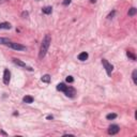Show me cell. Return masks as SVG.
<instances>
[{
    "label": "cell",
    "instance_id": "obj_1",
    "mask_svg": "<svg viewBox=\"0 0 137 137\" xmlns=\"http://www.w3.org/2000/svg\"><path fill=\"white\" fill-rule=\"evenodd\" d=\"M50 43H52V37L49 34H46L44 37L42 41V44H41V48H40V54H39V58L40 59H43L46 55V53L48 52V48L50 46Z\"/></svg>",
    "mask_w": 137,
    "mask_h": 137
},
{
    "label": "cell",
    "instance_id": "obj_2",
    "mask_svg": "<svg viewBox=\"0 0 137 137\" xmlns=\"http://www.w3.org/2000/svg\"><path fill=\"white\" fill-rule=\"evenodd\" d=\"M7 46H9V47H11V48H13V49H15V50H26V49H27V47H26V46H24V45L19 44V43H13V42H10L9 44L7 45Z\"/></svg>",
    "mask_w": 137,
    "mask_h": 137
},
{
    "label": "cell",
    "instance_id": "obj_3",
    "mask_svg": "<svg viewBox=\"0 0 137 137\" xmlns=\"http://www.w3.org/2000/svg\"><path fill=\"white\" fill-rule=\"evenodd\" d=\"M102 63H103V65H104V68H105V70H106L107 74L111 75V72H112V70H114V66H112L111 64L106 60V59H102Z\"/></svg>",
    "mask_w": 137,
    "mask_h": 137
},
{
    "label": "cell",
    "instance_id": "obj_4",
    "mask_svg": "<svg viewBox=\"0 0 137 137\" xmlns=\"http://www.w3.org/2000/svg\"><path fill=\"white\" fill-rule=\"evenodd\" d=\"M64 94H65L66 96H69V98H74L75 94H76V91H75V89L73 87H70V86H66L65 90L63 91Z\"/></svg>",
    "mask_w": 137,
    "mask_h": 137
},
{
    "label": "cell",
    "instance_id": "obj_5",
    "mask_svg": "<svg viewBox=\"0 0 137 137\" xmlns=\"http://www.w3.org/2000/svg\"><path fill=\"white\" fill-rule=\"evenodd\" d=\"M13 62H14V63L16 64V65L21 66V68H25L26 70H28V71H33V69L30 68V66H28L25 62H23V61L19 60V59H16V58H14V59H13Z\"/></svg>",
    "mask_w": 137,
    "mask_h": 137
},
{
    "label": "cell",
    "instance_id": "obj_6",
    "mask_svg": "<svg viewBox=\"0 0 137 137\" xmlns=\"http://www.w3.org/2000/svg\"><path fill=\"white\" fill-rule=\"evenodd\" d=\"M10 79H11V72L8 69H5L4 72H3V84L4 85H9L10 84Z\"/></svg>",
    "mask_w": 137,
    "mask_h": 137
},
{
    "label": "cell",
    "instance_id": "obj_7",
    "mask_svg": "<svg viewBox=\"0 0 137 137\" xmlns=\"http://www.w3.org/2000/svg\"><path fill=\"white\" fill-rule=\"evenodd\" d=\"M119 131H120V128L117 124H112L108 128V134L109 135H116L117 133H119Z\"/></svg>",
    "mask_w": 137,
    "mask_h": 137
},
{
    "label": "cell",
    "instance_id": "obj_8",
    "mask_svg": "<svg viewBox=\"0 0 137 137\" xmlns=\"http://www.w3.org/2000/svg\"><path fill=\"white\" fill-rule=\"evenodd\" d=\"M88 57H89L88 53H86V52L80 53L79 55H78V60H80V61H86L88 59Z\"/></svg>",
    "mask_w": 137,
    "mask_h": 137
},
{
    "label": "cell",
    "instance_id": "obj_9",
    "mask_svg": "<svg viewBox=\"0 0 137 137\" xmlns=\"http://www.w3.org/2000/svg\"><path fill=\"white\" fill-rule=\"evenodd\" d=\"M33 100H34V99L32 98V96H30V95H26V96H24V98H23L24 103H27V104L33 103Z\"/></svg>",
    "mask_w": 137,
    "mask_h": 137
},
{
    "label": "cell",
    "instance_id": "obj_10",
    "mask_svg": "<svg viewBox=\"0 0 137 137\" xmlns=\"http://www.w3.org/2000/svg\"><path fill=\"white\" fill-rule=\"evenodd\" d=\"M12 28V26H11L10 23H1L0 24V30L1 29H5V30H9V29Z\"/></svg>",
    "mask_w": 137,
    "mask_h": 137
},
{
    "label": "cell",
    "instance_id": "obj_11",
    "mask_svg": "<svg viewBox=\"0 0 137 137\" xmlns=\"http://www.w3.org/2000/svg\"><path fill=\"white\" fill-rule=\"evenodd\" d=\"M41 80H42L43 82H46V84H48V82H50V76H49L48 74L43 75L42 78H41Z\"/></svg>",
    "mask_w": 137,
    "mask_h": 137
},
{
    "label": "cell",
    "instance_id": "obj_12",
    "mask_svg": "<svg viewBox=\"0 0 137 137\" xmlns=\"http://www.w3.org/2000/svg\"><path fill=\"white\" fill-rule=\"evenodd\" d=\"M43 13H45V14H50V13L53 12V8L52 7H45L43 8Z\"/></svg>",
    "mask_w": 137,
    "mask_h": 137
},
{
    "label": "cell",
    "instance_id": "obj_13",
    "mask_svg": "<svg viewBox=\"0 0 137 137\" xmlns=\"http://www.w3.org/2000/svg\"><path fill=\"white\" fill-rule=\"evenodd\" d=\"M65 88H66V86L64 85L63 82H61V84H59V85L57 86V90H58V91H62V92H63L64 90H65Z\"/></svg>",
    "mask_w": 137,
    "mask_h": 137
},
{
    "label": "cell",
    "instance_id": "obj_14",
    "mask_svg": "<svg viewBox=\"0 0 137 137\" xmlns=\"http://www.w3.org/2000/svg\"><path fill=\"white\" fill-rule=\"evenodd\" d=\"M11 41L7 37H0V44H4V45H8Z\"/></svg>",
    "mask_w": 137,
    "mask_h": 137
},
{
    "label": "cell",
    "instance_id": "obj_15",
    "mask_svg": "<svg viewBox=\"0 0 137 137\" xmlns=\"http://www.w3.org/2000/svg\"><path fill=\"white\" fill-rule=\"evenodd\" d=\"M137 13V9L136 8H131L130 10H128V16H134Z\"/></svg>",
    "mask_w": 137,
    "mask_h": 137
},
{
    "label": "cell",
    "instance_id": "obj_16",
    "mask_svg": "<svg viewBox=\"0 0 137 137\" xmlns=\"http://www.w3.org/2000/svg\"><path fill=\"white\" fill-rule=\"evenodd\" d=\"M132 78H133L134 84H135V85H137V70H134V71H133Z\"/></svg>",
    "mask_w": 137,
    "mask_h": 137
},
{
    "label": "cell",
    "instance_id": "obj_17",
    "mask_svg": "<svg viewBox=\"0 0 137 137\" xmlns=\"http://www.w3.org/2000/svg\"><path fill=\"white\" fill-rule=\"evenodd\" d=\"M117 118V115L116 114H108L106 116V119L107 120H114V119H116Z\"/></svg>",
    "mask_w": 137,
    "mask_h": 137
},
{
    "label": "cell",
    "instance_id": "obj_18",
    "mask_svg": "<svg viewBox=\"0 0 137 137\" xmlns=\"http://www.w3.org/2000/svg\"><path fill=\"white\" fill-rule=\"evenodd\" d=\"M127 55H128V58H131L132 60H136V57H135V56H134L131 52H128V53H127Z\"/></svg>",
    "mask_w": 137,
    "mask_h": 137
},
{
    "label": "cell",
    "instance_id": "obj_19",
    "mask_svg": "<svg viewBox=\"0 0 137 137\" xmlns=\"http://www.w3.org/2000/svg\"><path fill=\"white\" fill-rule=\"evenodd\" d=\"M66 82H69V84H71V82H74V78H73V77H72V76H68V77H66Z\"/></svg>",
    "mask_w": 137,
    "mask_h": 137
},
{
    "label": "cell",
    "instance_id": "obj_20",
    "mask_svg": "<svg viewBox=\"0 0 137 137\" xmlns=\"http://www.w3.org/2000/svg\"><path fill=\"white\" fill-rule=\"evenodd\" d=\"M70 3H71V0H63V2H62L63 5H69Z\"/></svg>",
    "mask_w": 137,
    "mask_h": 137
},
{
    "label": "cell",
    "instance_id": "obj_21",
    "mask_svg": "<svg viewBox=\"0 0 137 137\" xmlns=\"http://www.w3.org/2000/svg\"><path fill=\"white\" fill-rule=\"evenodd\" d=\"M21 16H23L24 18H26L27 16H28V12H23V14H21Z\"/></svg>",
    "mask_w": 137,
    "mask_h": 137
},
{
    "label": "cell",
    "instance_id": "obj_22",
    "mask_svg": "<svg viewBox=\"0 0 137 137\" xmlns=\"http://www.w3.org/2000/svg\"><path fill=\"white\" fill-rule=\"evenodd\" d=\"M53 118H54L53 116H47V119L48 120H53Z\"/></svg>",
    "mask_w": 137,
    "mask_h": 137
},
{
    "label": "cell",
    "instance_id": "obj_23",
    "mask_svg": "<svg viewBox=\"0 0 137 137\" xmlns=\"http://www.w3.org/2000/svg\"><path fill=\"white\" fill-rule=\"evenodd\" d=\"M91 2H95V0H91Z\"/></svg>",
    "mask_w": 137,
    "mask_h": 137
}]
</instances>
